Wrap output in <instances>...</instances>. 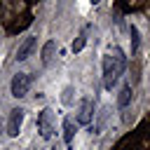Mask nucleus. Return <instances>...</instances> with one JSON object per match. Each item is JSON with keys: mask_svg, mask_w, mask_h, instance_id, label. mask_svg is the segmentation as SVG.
Masks as SVG:
<instances>
[{"mask_svg": "<svg viewBox=\"0 0 150 150\" xmlns=\"http://www.w3.org/2000/svg\"><path fill=\"white\" fill-rule=\"evenodd\" d=\"M73 94H75V89H73V87H66V89H63V96H61V103H63V105H70V103H73Z\"/></svg>", "mask_w": 150, "mask_h": 150, "instance_id": "11", "label": "nucleus"}, {"mask_svg": "<svg viewBox=\"0 0 150 150\" xmlns=\"http://www.w3.org/2000/svg\"><path fill=\"white\" fill-rule=\"evenodd\" d=\"M73 136H75V127H73V120H70V117H66V120H63V141L70 145V143H73Z\"/></svg>", "mask_w": 150, "mask_h": 150, "instance_id": "9", "label": "nucleus"}, {"mask_svg": "<svg viewBox=\"0 0 150 150\" xmlns=\"http://www.w3.org/2000/svg\"><path fill=\"white\" fill-rule=\"evenodd\" d=\"M54 49H56V42H54V40H49V42L42 47V63H45V66L52 63V59H54Z\"/></svg>", "mask_w": 150, "mask_h": 150, "instance_id": "7", "label": "nucleus"}, {"mask_svg": "<svg viewBox=\"0 0 150 150\" xmlns=\"http://www.w3.org/2000/svg\"><path fill=\"white\" fill-rule=\"evenodd\" d=\"M91 120H94V101L89 96H84L77 108V124H89Z\"/></svg>", "mask_w": 150, "mask_h": 150, "instance_id": "5", "label": "nucleus"}, {"mask_svg": "<svg viewBox=\"0 0 150 150\" xmlns=\"http://www.w3.org/2000/svg\"><path fill=\"white\" fill-rule=\"evenodd\" d=\"M23 115H26V110L23 108H14V110H9V120H7V134L14 138V136H19V131H21V124H23Z\"/></svg>", "mask_w": 150, "mask_h": 150, "instance_id": "4", "label": "nucleus"}, {"mask_svg": "<svg viewBox=\"0 0 150 150\" xmlns=\"http://www.w3.org/2000/svg\"><path fill=\"white\" fill-rule=\"evenodd\" d=\"M38 131H40V136L45 141L54 136V112H52V108H45L38 115Z\"/></svg>", "mask_w": 150, "mask_h": 150, "instance_id": "2", "label": "nucleus"}, {"mask_svg": "<svg viewBox=\"0 0 150 150\" xmlns=\"http://www.w3.org/2000/svg\"><path fill=\"white\" fill-rule=\"evenodd\" d=\"M89 2H91V5H98V2H101V0H89Z\"/></svg>", "mask_w": 150, "mask_h": 150, "instance_id": "13", "label": "nucleus"}, {"mask_svg": "<svg viewBox=\"0 0 150 150\" xmlns=\"http://www.w3.org/2000/svg\"><path fill=\"white\" fill-rule=\"evenodd\" d=\"M28 87H30V77H28V73H16V75L12 77L9 89H12V96H14V98L26 96V94H28Z\"/></svg>", "mask_w": 150, "mask_h": 150, "instance_id": "3", "label": "nucleus"}, {"mask_svg": "<svg viewBox=\"0 0 150 150\" xmlns=\"http://www.w3.org/2000/svg\"><path fill=\"white\" fill-rule=\"evenodd\" d=\"M33 49H35V38L28 35V38L19 45V49H16V61H26V59L33 54Z\"/></svg>", "mask_w": 150, "mask_h": 150, "instance_id": "6", "label": "nucleus"}, {"mask_svg": "<svg viewBox=\"0 0 150 150\" xmlns=\"http://www.w3.org/2000/svg\"><path fill=\"white\" fill-rule=\"evenodd\" d=\"M84 45H87V38H84V35H80V38L73 42V52H82V49H84Z\"/></svg>", "mask_w": 150, "mask_h": 150, "instance_id": "12", "label": "nucleus"}, {"mask_svg": "<svg viewBox=\"0 0 150 150\" xmlns=\"http://www.w3.org/2000/svg\"><path fill=\"white\" fill-rule=\"evenodd\" d=\"M129 103H131V87L124 84L122 91H120V96H117V105H120V108H127Z\"/></svg>", "mask_w": 150, "mask_h": 150, "instance_id": "8", "label": "nucleus"}, {"mask_svg": "<svg viewBox=\"0 0 150 150\" xmlns=\"http://www.w3.org/2000/svg\"><path fill=\"white\" fill-rule=\"evenodd\" d=\"M124 66H127V56L122 52V47H112V52L103 59V87L105 89H112L117 77L124 73Z\"/></svg>", "mask_w": 150, "mask_h": 150, "instance_id": "1", "label": "nucleus"}, {"mask_svg": "<svg viewBox=\"0 0 150 150\" xmlns=\"http://www.w3.org/2000/svg\"><path fill=\"white\" fill-rule=\"evenodd\" d=\"M129 35H131V49L136 52V49H138V45H141V35H138V28H136L134 23L129 26Z\"/></svg>", "mask_w": 150, "mask_h": 150, "instance_id": "10", "label": "nucleus"}]
</instances>
